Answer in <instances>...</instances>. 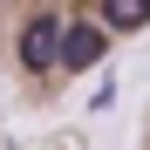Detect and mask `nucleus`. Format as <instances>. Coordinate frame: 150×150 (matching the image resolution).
Here are the masks:
<instances>
[{
  "label": "nucleus",
  "instance_id": "7ed1b4c3",
  "mask_svg": "<svg viewBox=\"0 0 150 150\" xmlns=\"http://www.w3.org/2000/svg\"><path fill=\"white\" fill-rule=\"evenodd\" d=\"M150 0H96V28L103 34H143Z\"/></svg>",
  "mask_w": 150,
  "mask_h": 150
},
{
  "label": "nucleus",
  "instance_id": "f257e3e1",
  "mask_svg": "<svg viewBox=\"0 0 150 150\" xmlns=\"http://www.w3.org/2000/svg\"><path fill=\"white\" fill-rule=\"evenodd\" d=\"M62 7H41L21 21V34H14V62L28 68V75H55V48H62Z\"/></svg>",
  "mask_w": 150,
  "mask_h": 150
},
{
  "label": "nucleus",
  "instance_id": "f03ea898",
  "mask_svg": "<svg viewBox=\"0 0 150 150\" xmlns=\"http://www.w3.org/2000/svg\"><path fill=\"white\" fill-rule=\"evenodd\" d=\"M103 48H109V34L103 28H96V21L89 14H68L62 21V48H55V68H89V62H103Z\"/></svg>",
  "mask_w": 150,
  "mask_h": 150
}]
</instances>
